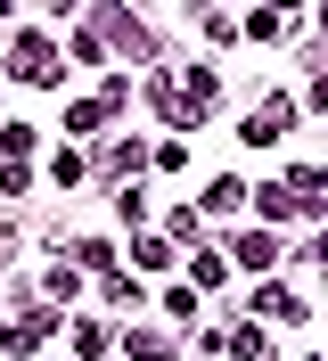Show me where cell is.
Listing matches in <instances>:
<instances>
[{
    "mask_svg": "<svg viewBox=\"0 0 328 361\" xmlns=\"http://www.w3.org/2000/svg\"><path fill=\"white\" fill-rule=\"evenodd\" d=\"M189 279H197V288H221V279H230V263H221V255H197Z\"/></svg>",
    "mask_w": 328,
    "mask_h": 361,
    "instance_id": "cell-20",
    "label": "cell"
},
{
    "mask_svg": "<svg viewBox=\"0 0 328 361\" xmlns=\"http://www.w3.org/2000/svg\"><path fill=\"white\" fill-rule=\"evenodd\" d=\"M238 33H255V42H279V33H287V17H279V8H246V17H238Z\"/></svg>",
    "mask_w": 328,
    "mask_h": 361,
    "instance_id": "cell-13",
    "label": "cell"
},
{
    "mask_svg": "<svg viewBox=\"0 0 328 361\" xmlns=\"http://www.w3.org/2000/svg\"><path fill=\"white\" fill-rule=\"evenodd\" d=\"M49 180H58V189H83V180H90V157H83V148H66V157H49Z\"/></svg>",
    "mask_w": 328,
    "mask_h": 361,
    "instance_id": "cell-11",
    "label": "cell"
},
{
    "mask_svg": "<svg viewBox=\"0 0 328 361\" xmlns=\"http://www.w3.org/2000/svg\"><path fill=\"white\" fill-rule=\"evenodd\" d=\"M255 312L262 320H304V295L296 288H255Z\"/></svg>",
    "mask_w": 328,
    "mask_h": 361,
    "instance_id": "cell-8",
    "label": "cell"
},
{
    "mask_svg": "<svg viewBox=\"0 0 328 361\" xmlns=\"http://www.w3.org/2000/svg\"><path fill=\"white\" fill-rule=\"evenodd\" d=\"M42 288H49V312H58V304H74V295H83V271H74V263H58Z\"/></svg>",
    "mask_w": 328,
    "mask_h": 361,
    "instance_id": "cell-12",
    "label": "cell"
},
{
    "mask_svg": "<svg viewBox=\"0 0 328 361\" xmlns=\"http://www.w3.org/2000/svg\"><path fill=\"white\" fill-rule=\"evenodd\" d=\"M197 230H205V214H197V205H173V214H164V238H197Z\"/></svg>",
    "mask_w": 328,
    "mask_h": 361,
    "instance_id": "cell-16",
    "label": "cell"
},
{
    "mask_svg": "<svg viewBox=\"0 0 328 361\" xmlns=\"http://www.w3.org/2000/svg\"><path fill=\"white\" fill-rule=\"evenodd\" d=\"M123 90L131 82H99V99H74V107H66V132H99V123L123 107Z\"/></svg>",
    "mask_w": 328,
    "mask_h": 361,
    "instance_id": "cell-3",
    "label": "cell"
},
{
    "mask_svg": "<svg viewBox=\"0 0 328 361\" xmlns=\"http://www.w3.org/2000/svg\"><path fill=\"white\" fill-rule=\"evenodd\" d=\"M99 173H107L115 189H131V180L148 173V148H140V140H107V157H99Z\"/></svg>",
    "mask_w": 328,
    "mask_h": 361,
    "instance_id": "cell-4",
    "label": "cell"
},
{
    "mask_svg": "<svg viewBox=\"0 0 328 361\" xmlns=\"http://www.w3.org/2000/svg\"><path fill=\"white\" fill-rule=\"evenodd\" d=\"M99 288H107V304H140V295H148V288H140V279H131V271H107Z\"/></svg>",
    "mask_w": 328,
    "mask_h": 361,
    "instance_id": "cell-17",
    "label": "cell"
},
{
    "mask_svg": "<svg viewBox=\"0 0 328 361\" xmlns=\"http://www.w3.org/2000/svg\"><path fill=\"white\" fill-rule=\"evenodd\" d=\"M90 25H107V42H115V49H140V58H148V49H156V33H148V25H140V17H131V8H99V17H90Z\"/></svg>",
    "mask_w": 328,
    "mask_h": 361,
    "instance_id": "cell-5",
    "label": "cell"
},
{
    "mask_svg": "<svg viewBox=\"0 0 328 361\" xmlns=\"http://www.w3.org/2000/svg\"><path fill=\"white\" fill-rule=\"evenodd\" d=\"M238 205H246V180H238V173H221L214 189H205V205H197V214H238Z\"/></svg>",
    "mask_w": 328,
    "mask_h": 361,
    "instance_id": "cell-9",
    "label": "cell"
},
{
    "mask_svg": "<svg viewBox=\"0 0 328 361\" xmlns=\"http://www.w3.org/2000/svg\"><path fill=\"white\" fill-rule=\"evenodd\" d=\"M74 345H83V353H90V361H99V353H107V345H115V337H107V329H99V320H74Z\"/></svg>",
    "mask_w": 328,
    "mask_h": 361,
    "instance_id": "cell-21",
    "label": "cell"
},
{
    "mask_svg": "<svg viewBox=\"0 0 328 361\" xmlns=\"http://www.w3.org/2000/svg\"><path fill=\"white\" fill-rule=\"evenodd\" d=\"M8 255H17V222H0V263H8Z\"/></svg>",
    "mask_w": 328,
    "mask_h": 361,
    "instance_id": "cell-24",
    "label": "cell"
},
{
    "mask_svg": "<svg viewBox=\"0 0 328 361\" xmlns=\"http://www.w3.org/2000/svg\"><path fill=\"white\" fill-rule=\"evenodd\" d=\"M74 263H83V271H99V279H107V271H115V247H107V238H83V247H74Z\"/></svg>",
    "mask_w": 328,
    "mask_h": 361,
    "instance_id": "cell-14",
    "label": "cell"
},
{
    "mask_svg": "<svg viewBox=\"0 0 328 361\" xmlns=\"http://www.w3.org/2000/svg\"><path fill=\"white\" fill-rule=\"evenodd\" d=\"M8 74H17V82H58V74H66V58L42 42V33H25V42L8 49Z\"/></svg>",
    "mask_w": 328,
    "mask_h": 361,
    "instance_id": "cell-2",
    "label": "cell"
},
{
    "mask_svg": "<svg viewBox=\"0 0 328 361\" xmlns=\"http://www.w3.org/2000/svg\"><path fill=\"white\" fill-rule=\"evenodd\" d=\"M131 263H140V271H164V263H173V238L140 230V238H131Z\"/></svg>",
    "mask_w": 328,
    "mask_h": 361,
    "instance_id": "cell-10",
    "label": "cell"
},
{
    "mask_svg": "<svg viewBox=\"0 0 328 361\" xmlns=\"http://www.w3.org/2000/svg\"><path fill=\"white\" fill-rule=\"evenodd\" d=\"M197 25H205V42H230V33H238V17H230V8H205Z\"/></svg>",
    "mask_w": 328,
    "mask_h": 361,
    "instance_id": "cell-23",
    "label": "cell"
},
{
    "mask_svg": "<svg viewBox=\"0 0 328 361\" xmlns=\"http://www.w3.org/2000/svg\"><path fill=\"white\" fill-rule=\"evenodd\" d=\"M230 255H238L246 271H271V263H279V238H271V230H238V238H230Z\"/></svg>",
    "mask_w": 328,
    "mask_h": 361,
    "instance_id": "cell-7",
    "label": "cell"
},
{
    "mask_svg": "<svg viewBox=\"0 0 328 361\" xmlns=\"http://www.w3.org/2000/svg\"><path fill=\"white\" fill-rule=\"evenodd\" d=\"M0 157H8V164L33 157V123H8V132H0Z\"/></svg>",
    "mask_w": 328,
    "mask_h": 361,
    "instance_id": "cell-15",
    "label": "cell"
},
{
    "mask_svg": "<svg viewBox=\"0 0 328 361\" xmlns=\"http://www.w3.org/2000/svg\"><path fill=\"white\" fill-rule=\"evenodd\" d=\"M148 164H164V173H189V148H181L173 132H164V148H148Z\"/></svg>",
    "mask_w": 328,
    "mask_h": 361,
    "instance_id": "cell-22",
    "label": "cell"
},
{
    "mask_svg": "<svg viewBox=\"0 0 328 361\" xmlns=\"http://www.w3.org/2000/svg\"><path fill=\"white\" fill-rule=\"evenodd\" d=\"M123 353H131V361H164V337H156V329H131Z\"/></svg>",
    "mask_w": 328,
    "mask_h": 361,
    "instance_id": "cell-18",
    "label": "cell"
},
{
    "mask_svg": "<svg viewBox=\"0 0 328 361\" xmlns=\"http://www.w3.org/2000/svg\"><path fill=\"white\" fill-rule=\"evenodd\" d=\"M25 189H33V164H8V157H0V197H25Z\"/></svg>",
    "mask_w": 328,
    "mask_h": 361,
    "instance_id": "cell-19",
    "label": "cell"
},
{
    "mask_svg": "<svg viewBox=\"0 0 328 361\" xmlns=\"http://www.w3.org/2000/svg\"><path fill=\"white\" fill-rule=\"evenodd\" d=\"M287 115H296V99H287V90H271V99H262V115H246V140H255V148H262V140H279Z\"/></svg>",
    "mask_w": 328,
    "mask_h": 361,
    "instance_id": "cell-6",
    "label": "cell"
},
{
    "mask_svg": "<svg viewBox=\"0 0 328 361\" xmlns=\"http://www.w3.org/2000/svg\"><path fill=\"white\" fill-rule=\"evenodd\" d=\"M148 99H156V115H164V123H173V140H181L189 123H205V115L221 107V82H214L205 66H197V74H181V82H173V74H156V82H148Z\"/></svg>",
    "mask_w": 328,
    "mask_h": 361,
    "instance_id": "cell-1",
    "label": "cell"
}]
</instances>
